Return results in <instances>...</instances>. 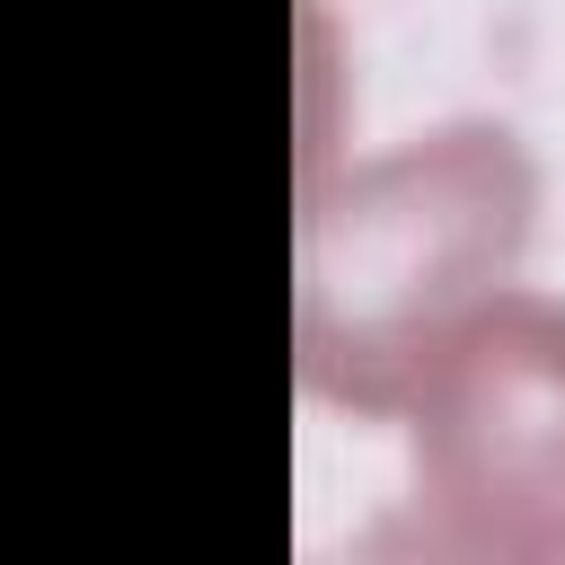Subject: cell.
I'll list each match as a JSON object with an SVG mask.
<instances>
[{"mask_svg": "<svg viewBox=\"0 0 565 565\" xmlns=\"http://www.w3.org/2000/svg\"><path fill=\"white\" fill-rule=\"evenodd\" d=\"M539 230V159L512 124L459 115L380 159L309 177L300 194V282H291V344L300 388L397 415L406 371L424 344L503 291Z\"/></svg>", "mask_w": 565, "mask_h": 565, "instance_id": "6da1fadb", "label": "cell"}, {"mask_svg": "<svg viewBox=\"0 0 565 565\" xmlns=\"http://www.w3.org/2000/svg\"><path fill=\"white\" fill-rule=\"evenodd\" d=\"M415 477L362 539L388 565H565V300L486 291L397 388Z\"/></svg>", "mask_w": 565, "mask_h": 565, "instance_id": "7a4b0ae2", "label": "cell"}]
</instances>
